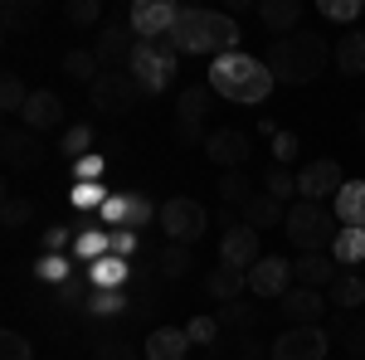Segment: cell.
Wrapping results in <instances>:
<instances>
[{
  "mask_svg": "<svg viewBox=\"0 0 365 360\" xmlns=\"http://www.w3.org/2000/svg\"><path fill=\"white\" fill-rule=\"evenodd\" d=\"M210 88H215V98H229V103H263L278 78H273V68H268V58H253V54H220L210 63Z\"/></svg>",
  "mask_w": 365,
  "mask_h": 360,
  "instance_id": "cell-1",
  "label": "cell"
},
{
  "mask_svg": "<svg viewBox=\"0 0 365 360\" xmlns=\"http://www.w3.org/2000/svg\"><path fill=\"white\" fill-rule=\"evenodd\" d=\"M327 58H331V49H327V39H322L317 29H292V34H282V39L268 44V68H273V78H278V83H292V88L322 78Z\"/></svg>",
  "mask_w": 365,
  "mask_h": 360,
  "instance_id": "cell-2",
  "label": "cell"
},
{
  "mask_svg": "<svg viewBox=\"0 0 365 360\" xmlns=\"http://www.w3.org/2000/svg\"><path fill=\"white\" fill-rule=\"evenodd\" d=\"M170 44L180 54H234L239 49V25L234 15H220V10H180L175 15V29H170Z\"/></svg>",
  "mask_w": 365,
  "mask_h": 360,
  "instance_id": "cell-3",
  "label": "cell"
},
{
  "mask_svg": "<svg viewBox=\"0 0 365 360\" xmlns=\"http://www.w3.org/2000/svg\"><path fill=\"white\" fill-rule=\"evenodd\" d=\"M336 210H327V205H317V200H297V205H287V220H282V229H287V239L297 244L302 253H331V244H336Z\"/></svg>",
  "mask_w": 365,
  "mask_h": 360,
  "instance_id": "cell-4",
  "label": "cell"
},
{
  "mask_svg": "<svg viewBox=\"0 0 365 360\" xmlns=\"http://www.w3.org/2000/svg\"><path fill=\"white\" fill-rule=\"evenodd\" d=\"M175 68H180V49L170 39H137L132 63H127V73L141 83V93H166Z\"/></svg>",
  "mask_w": 365,
  "mask_h": 360,
  "instance_id": "cell-5",
  "label": "cell"
},
{
  "mask_svg": "<svg viewBox=\"0 0 365 360\" xmlns=\"http://www.w3.org/2000/svg\"><path fill=\"white\" fill-rule=\"evenodd\" d=\"M156 220H161V229L170 234V244H185V249H190L200 234L210 229V210H205L200 200H190V195H175V200L161 205Z\"/></svg>",
  "mask_w": 365,
  "mask_h": 360,
  "instance_id": "cell-6",
  "label": "cell"
},
{
  "mask_svg": "<svg viewBox=\"0 0 365 360\" xmlns=\"http://www.w3.org/2000/svg\"><path fill=\"white\" fill-rule=\"evenodd\" d=\"M210 108H215V88L210 83H190L185 93H180V103H175V141H200L205 146V117H210Z\"/></svg>",
  "mask_w": 365,
  "mask_h": 360,
  "instance_id": "cell-7",
  "label": "cell"
},
{
  "mask_svg": "<svg viewBox=\"0 0 365 360\" xmlns=\"http://www.w3.org/2000/svg\"><path fill=\"white\" fill-rule=\"evenodd\" d=\"M137 98H141V83L122 68V73H103L98 83L88 88V103L98 112H108V117H117V112H132L137 108Z\"/></svg>",
  "mask_w": 365,
  "mask_h": 360,
  "instance_id": "cell-8",
  "label": "cell"
},
{
  "mask_svg": "<svg viewBox=\"0 0 365 360\" xmlns=\"http://www.w3.org/2000/svg\"><path fill=\"white\" fill-rule=\"evenodd\" d=\"M327 351H331V336L322 326H287L273 341L268 360H327Z\"/></svg>",
  "mask_w": 365,
  "mask_h": 360,
  "instance_id": "cell-9",
  "label": "cell"
},
{
  "mask_svg": "<svg viewBox=\"0 0 365 360\" xmlns=\"http://www.w3.org/2000/svg\"><path fill=\"white\" fill-rule=\"evenodd\" d=\"M175 15H180V5H170V0H137L127 10V29L137 39H170Z\"/></svg>",
  "mask_w": 365,
  "mask_h": 360,
  "instance_id": "cell-10",
  "label": "cell"
},
{
  "mask_svg": "<svg viewBox=\"0 0 365 360\" xmlns=\"http://www.w3.org/2000/svg\"><path fill=\"white\" fill-rule=\"evenodd\" d=\"M292 282H297V277H292V263L278 258V253H263L249 268V292L253 297H278L282 302V297L292 292Z\"/></svg>",
  "mask_w": 365,
  "mask_h": 360,
  "instance_id": "cell-11",
  "label": "cell"
},
{
  "mask_svg": "<svg viewBox=\"0 0 365 360\" xmlns=\"http://www.w3.org/2000/svg\"><path fill=\"white\" fill-rule=\"evenodd\" d=\"M341 185H346V180H341V166L331 156H317V161H307V166L297 170V195H302V200H317V205H322L327 195L336 200Z\"/></svg>",
  "mask_w": 365,
  "mask_h": 360,
  "instance_id": "cell-12",
  "label": "cell"
},
{
  "mask_svg": "<svg viewBox=\"0 0 365 360\" xmlns=\"http://www.w3.org/2000/svg\"><path fill=\"white\" fill-rule=\"evenodd\" d=\"M132 49H137L132 29H127V25H113V20H108V29L93 39V54H98V63H103V73H122V68L132 63Z\"/></svg>",
  "mask_w": 365,
  "mask_h": 360,
  "instance_id": "cell-13",
  "label": "cell"
},
{
  "mask_svg": "<svg viewBox=\"0 0 365 360\" xmlns=\"http://www.w3.org/2000/svg\"><path fill=\"white\" fill-rule=\"evenodd\" d=\"M156 215L161 210H151L146 195H108V205H103V220L113 224V229H146Z\"/></svg>",
  "mask_w": 365,
  "mask_h": 360,
  "instance_id": "cell-14",
  "label": "cell"
},
{
  "mask_svg": "<svg viewBox=\"0 0 365 360\" xmlns=\"http://www.w3.org/2000/svg\"><path fill=\"white\" fill-rule=\"evenodd\" d=\"M258 258H263V253H258V229H249V224H229L225 239H220V263L249 273Z\"/></svg>",
  "mask_w": 365,
  "mask_h": 360,
  "instance_id": "cell-15",
  "label": "cell"
},
{
  "mask_svg": "<svg viewBox=\"0 0 365 360\" xmlns=\"http://www.w3.org/2000/svg\"><path fill=\"white\" fill-rule=\"evenodd\" d=\"M205 156H210L215 166H225V170H244V161L253 156V146H249L244 132L220 127V132H210V137H205Z\"/></svg>",
  "mask_w": 365,
  "mask_h": 360,
  "instance_id": "cell-16",
  "label": "cell"
},
{
  "mask_svg": "<svg viewBox=\"0 0 365 360\" xmlns=\"http://www.w3.org/2000/svg\"><path fill=\"white\" fill-rule=\"evenodd\" d=\"M0 156H5V166H10V170H34L39 161H44L39 132H29V127H10V132L0 137Z\"/></svg>",
  "mask_w": 365,
  "mask_h": 360,
  "instance_id": "cell-17",
  "label": "cell"
},
{
  "mask_svg": "<svg viewBox=\"0 0 365 360\" xmlns=\"http://www.w3.org/2000/svg\"><path fill=\"white\" fill-rule=\"evenodd\" d=\"M292 277H297V287L322 292V287H331L341 277V263L331 253H297V258H292Z\"/></svg>",
  "mask_w": 365,
  "mask_h": 360,
  "instance_id": "cell-18",
  "label": "cell"
},
{
  "mask_svg": "<svg viewBox=\"0 0 365 360\" xmlns=\"http://www.w3.org/2000/svg\"><path fill=\"white\" fill-rule=\"evenodd\" d=\"M278 307H282V317H287V326H317V322L327 317L322 292H312V287H292Z\"/></svg>",
  "mask_w": 365,
  "mask_h": 360,
  "instance_id": "cell-19",
  "label": "cell"
},
{
  "mask_svg": "<svg viewBox=\"0 0 365 360\" xmlns=\"http://www.w3.org/2000/svg\"><path fill=\"white\" fill-rule=\"evenodd\" d=\"M20 117H25L29 132H54L58 122H63V98L49 93V88H39V93H29V103H25Z\"/></svg>",
  "mask_w": 365,
  "mask_h": 360,
  "instance_id": "cell-20",
  "label": "cell"
},
{
  "mask_svg": "<svg viewBox=\"0 0 365 360\" xmlns=\"http://www.w3.org/2000/svg\"><path fill=\"white\" fill-rule=\"evenodd\" d=\"M185 351H190L185 326H156L146 336V360H185Z\"/></svg>",
  "mask_w": 365,
  "mask_h": 360,
  "instance_id": "cell-21",
  "label": "cell"
},
{
  "mask_svg": "<svg viewBox=\"0 0 365 360\" xmlns=\"http://www.w3.org/2000/svg\"><path fill=\"white\" fill-rule=\"evenodd\" d=\"M258 20H263V29H273V34H292L297 29V20H302V0H263L258 5Z\"/></svg>",
  "mask_w": 365,
  "mask_h": 360,
  "instance_id": "cell-22",
  "label": "cell"
},
{
  "mask_svg": "<svg viewBox=\"0 0 365 360\" xmlns=\"http://www.w3.org/2000/svg\"><path fill=\"white\" fill-rule=\"evenodd\" d=\"M127 277H132V268H127V258H117V253L98 258V263H88V282H93L98 292H122Z\"/></svg>",
  "mask_w": 365,
  "mask_h": 360,
  "instance_id": "cell-23",
  "label": "cell"
},
{
  "mask_svg": "<svg viewBox=\"0 0 365 360\" xmlns=\"http://www.w3.org/2000/svg\"><path fill=\"white\" fill-rule=\"evenodd\" d=\"M239 210H244V224H249V229H273V224L287 220V205L273 200V195H249Z\"/></svg>",
  "mask_w": 365,
  "mask_h": 360,
  "instance_id": "cell-24",
  "label": "cell"
},
{
  "mask_svg": "<svg viewBox=\"0 0 365 360\" xmlns=\"http://www.w3.org/2000/svg\"><path fill=\"white\" fill-rule=\"evenodd\" d=\"M336 220H341V229H365V180H346L341 185Z\"/></svg>",
  "mask_w": 365,
  "mask_h": 360,
  "instance_id": "cell-25",
  "label": "cell"
},
{
  "mask_svg": "<svg viewBox=\"0 0 365 360\" xmlns=\"http://www.w3.org/2000/svg\"><path fill=\"white\" fill-rule=\"evenodd\" d=\"M244 287H249V273H239V268H229V263H220L215 273L205 277V292H210L215 302H239Z\"/></svg>",
  "mask_w": 365,
  "mask_h": 360,
  "instance_id": "cell-26",
  "label": "cell"
},
{
  "mask_svg": "<svg viewBox=\"0 0 365 360\" xmlns=\"http://www.w3.org/2000/svg\"><path fill=\"white\" fill-rule=\"evenodd\" d=\"M210 360H263V346L253 341V331H234L210 346Z\"/></svg>",
  "mask_w": 365,
  "mask_h": 360,
  "instance_id": "cell-27",
  "label": "cell"
},
{
  "mask_svg": "<svg viewBox=\"0 0 365 360\" xmlns=\"http://www.w3.org/2000/svg\"><path fill=\"white\" fill-rule=\"evenodd\" d=\"M336 68L346 78H361L365 73V29H346L336 44Z\"/></svg>",
  "mask_w": 365,
  "mask_h": 360,
  "instance_id": "cell-28",
  "label": "cell"
},
{
  "mask_svg": "<svg viewBox=\"0 0 365 360\" xmlns=\"http://www.w3.org/2000/svg\"><path fill=\"white\" fill-rule=\"evenodd\" d=\"M63 73L93 88L98 78H103V63H98V54H93V49H68V54H63Z\"/></svg>",
  "mask_w": 365,
  "mask_h": 360,
  "instance_id": "cell-29",
  "label": "cell"
},
{
  "mask_svg": "<svg viewBox=\"0 0 365 360\" xmlns=\"http://www.w3.org/2000/svg\"><path fill=\"white\" fill-rule=\"evenodd\" d=\"M331 302H336L341 312L365 307V273H341L336 282H331Z\"/></svg>",
  "mask_w": 365,
  "mask_h": 360,
  "instance_id": "cell-30",
  "label": "cell"
},
{
  "mask_svg": "<svg viewBox=\"0 0 365 360\" xmlns=\"http://www.w3.org/2000/svg\"><path fill=\"white\" fill-rule=\"evenodd\" d=\"M331 258H336L341 268L346 263H365V229H341L336 244H331Z\"/></svg>",
  "mask_w": 365,
  "mask_h": 360,
  "instance_id": "cell-31",
  "label": "cell"
},
{
  "mask_svg": "<svg viewBox=\"0 0 365 360\" xmlns=\"http://www.w3.org/2000/svg\"><path fill=\"white\" fill-rule=\"evenodd\" d=\"M220 326H225V331H253V326H258V307L253 302H225Z\"/></svg>",
  "mask_w": 365,
  "mask_h": 360,
  "instance_id": "cell-32",
  "label": "cell"
},
{
  "mask_svg": "<svg viewBox=\"0 0 365 360\" xmlns=\"http://www.w3.org/2000/svg\"><path fill=\"white\" fill-rule=\"evenodd\" d=\"M263 195H273V200H287V195H297V170L268 166V170H263Z\"/></svg>",
  "mask_w": 365,
  "mask_h": 360,
  "instance_id": "cell-33",
  "label": "cell"
},
{
  "mask_svg": "<svg viewBox=\"0 0 365 360\" xmlns=\"http://www.w3.org/2000/svg\"><path fill=\"white\" fill-rule=\"evenodd\" d=\"M88 317H98V322H113L127 312V292H93V302L83 307Z\"/></svg>",
  "mask_w": 365,
  "mask_h": 360,
  "instance_id": "cell-34",
  "label": "cell"
},
{
  "mask_svg": "<svg viewBox=\"0 0 365 360\" xmlns=\"http://www.w3.org/2000/svg\"><path fill=\"white\" fill-rule=\"evenodd\" d=\"M58 151H63V156H73V161H83L88 151H93V127H88V122L68 127V132H63V141H58Z\"/></svg>",
  "mask_w": 365,
  "mask_h": 360,
  "instance_id": "cell-35",
  "label": "cell"
},
{
  "mask_svg": "<svg viewBox=\"0 0 365 360\" xmlns=\"http://www.w3.org/2000/svg\"><path fill=\"white\" fill-rule=\"evenodd\" d=\"M249 195H253V185H249L244 170H225V175H220V200H225V205H244Z\"/></svg>",
  "mask_w": 365,
  "mask_h": 360,
  "instance_id": "cell-36",
  "label": "cell"
},
{
  "mask_svg": "<svg viewBox=\"0 0 365 360\" xmlns=\"http://www.w3.org/2000/svg\"><path fill=\"white\" fill-rule=\"evenodd\" d=\"M156 268H161L166 277H185L190 273V249H185V244H166L161 258H156Z\"/></svg>",
  "mask_w": 365,
  "mask_h": 360,
  "instance_id": "cell-37",
  "label": "cell"
},
{
  "mask_svg": "<svg viewBox=\"0 0 365 360\" xmlns=\"http://www.w3.org/2000/svg\"><path fill=\"white\" fill-rule=\"evenodd\" d=\"M34 220V205H29L25 195H5V210H0V224L5 229H25Z\"/></svg>",
  "mask_w": 365,
  "mask_h": 360,
  "instance_id": "cell-38",
  "label": "cell"
},
{
  "mask_svg": "<svg viewBox=\"0 0 365 360\" xmlns=\"http://www.w3.org/2000/svg\"><path fill=\"white\" fill-rule=\"evenodd\" d=\"M25 103H29L25 83H20L15 73H5V78H0V108H5V112H15V117H20V112H25Z\"/></svg>",
  "mask_w": 365,
  "mask_h": 360,
  "instance_id": "cell-39",
  "label": "cell"
},
{
  "mask_svg": "<svg viewBox=\"0 0 365 360\" xmlns=\"http://www.w3.org/2000/svg\"><path fill=\"white\" fill-rule=\"evenodd\" d=\"M220 331H225V326H220V317H195V322L185 326V336H190V346H205V351H210V346L220 341Z\"/></svg>",
  "mask_w": 365,
  "mask_h": 360,
  "instance_id": "cell-40",
  "label": "cell"
},
{
  "mask_svg": "<svg viewBox=\"0 0 365 360\" xmlns=\"http://www.w3.org/2000/svg\"><path fill=\"white\" fill-rule=\"evenodd\" d=\"M34 273L44 277V282H54V287H63V282H68V258H63V253H44V258H39V263H34Z\"/></svg>",
  "mask_w": 365,
  "mask_h": 360,
  "instance_id": "cell-41",
  "label": "cell"
},
{
  "mask_svg": "<svg viewBox=\"0 0 365 360\" xmlns=\"http://www.w3.org/2000/svg\"><path fill=\"white\" fill-rule=\"evenodd\" d=\"M93 292H98V287H93L88 277H68V282L58 287V302H63V307H88V302H93Z\"/></svg>",
  "mask_w": 365,
  "mask_h": 360,
  "instance_id": "cell-42",
  "label": "cell"
},
{
  "mask_svg": "<svg viewBox=\"0 0 365 360\" xmlns=\"http://www.w3.org/2000/svg\"><path fill=\"white\" fill-rule=\"evenodd\" d=\"M39 20V5L34 0H5V29H25V25H34Z\"/></svg>",
  "mask_w": 365,
  "mask_h": 360,
  "instance_id": "cell-43",
  "label": "cell"
},
{
  "mask_svg": "<svg viewBox=\"0 0 365 360\" xmlns=\"http://www.w3.org/2000/svg\"><path fill=\"white\" fill-rule=\"evenodd\" d=\"M73 205H78V210H103V205H108V190H103L98 180H78V185H73Z\"/></svg>",
  "mask_w": 365,
  "mask_h": 360,
  "instance_id": "cell-44",
  "label": "cell"
},
{
  "mask_svg": "<svg viewBox=\"0 0 365 360\" xmlns=\"http://www.w3.org/2000/svg\"><path fill=\"white\" fill-rule=\"evenodd\" d=\"M361 0H322V15L327 20H336V25H351V20H361Z\"/></svg>",
  "mask_w": 365,
  "mask_h": 360,
  "instance_id": "cell-45",
  "label": "cell"
},
{
  "mask_svg": "<svg viewBox=\"0 0 365 360\" xmlns=\"http://www.w3.org/2000/svg\"><path fill=\"white\" fill-rule=\"evenodd\" d=\"M29 356H34L29 336H20V331H5V336H0V360H29Z\"/></svg>",
  "mask_w": 365,
  "mask_h": 360,
  "instance_id": "cell-46",
  "label": "cell"
},
{
  "mask_svg": "<svg viewBox=\"0 0 365 360\" xmlns=\"http://www.w3.org/2000/svg\"><path fill=\"white\" fill-rule=\"evenodd\" d=\"M68 20H73V25H98V20H103V5H98V0H68Z\"/></svg>",
  "mask_w": 365,
  "mask_h": 360,
  "instance_id": "cell-47",
  "label": "cell"
},
{
  "mask_svg": "<svg viewBox=\"0 0 365 360\" xmlns=\"http://www.w3.org/2000/svg\"><path fill=\"white\" fill-rule=\"evenodd\" d=\"M73 239H78V229H63V224H54V229H44V253H73Z\"/></svg>",
  "mask_w": 365,
  "mask_h": 360,
  "instance_id": "cell-48",
  "label": "cell"
},
{
  "mask_svg": "<svg viewBox=\"0 0 365 360\" xmlns=\"http://www.w3.org/2000/svg\"><path fill=\"white\" fill-rule=\"evenodd\" d=\"M297 132H278L273 137V166H287V161H297Z\"/></svg>",
  "mask_w": 365,
  "mask_h": 360,
  "instance_id": "cell-49",
  "label": "cell"
},
{
  "mask_svg": "<svg viewBox=\"0 0 365 360\" xmlns=\"http://www.w3.org/2000/svg\"><path fill=\"white\" fill-rule=\"evenodd\" d=\"M93 360H141L137 351H132V346H127V341H103V346H98V356Z\"/></svg>",
  "mask_w": 365,
  "mask_h": 360,
  "instance_id": "cell-50",
  "label": "cell"
},
{
  "mask_svg": "<svg viewBox=\"0 0 365 360\" xmlns=\"http://www.w3.org/2000/svg\"><path fill=\"white\" fill-rule=\"evenodd\" d=\"M132 249H137V229H113V253L117 258H127Z\"/></svg>",
  "mask_w": 365,
  "mask_h": 360,
  "instance_id": "cell-51",
  "label": "cell"
},
{
  "mask_svg": "<svg viewBox=\"0 0 365 360\" xmlns=\"http://www.w3.org/2000/svg\"><path fill=\"white\" fill-rule=\"evenodd\" d=\"M103 170H108V156H83L78 161V180H98Z\"/></svg>",
  "mask_w": 365,
  "mask_h": 360,
  "instance_id": "cell-52",
  "label": "cell"
},
{
  "mask_svg": "<svg viewBox=\"0 0 365 360\" xmlns=\"http://www.w3.org/2000/svg\"><path fill=\"white\" fill-rule=\"evenodd\" d=\"M346 346H351V351H365V326H351V331H346Z\"/></svg>",
  "mask_w": 365,
  "mask_h": 360,
  "instance_id": "cell-53",
  "label": "cell"
},
{
  "mask_svg": "<svg viewBox=\"0 0 365 360\" xmlns=\"http://www.w3.org/2000/svg\"><path fill=\"white\" fill-rule=\"evenodd\" d=\"M356 127H361V141H365V112H361V122H356Z\"/></svg>",
  "mask_w": 365,
  "mask_h": 360,
  "instance_id": "cell-54",
  "label": "cell"
},
{
  "mask_svg": "<svg viewBox=\"0 0 365 360\" xmlns=\"http://www.w3.org/2000/svg\"><path fill=\"white\" fill-rule=\"evenodd\" d=\"M361 268H365V263H361Z\"/></svg>",
  "mask_w": 365,
  "mask_h": 360,
  "instance_id": "cell-55",
  "label": "cell"
}]
</instances>
